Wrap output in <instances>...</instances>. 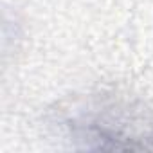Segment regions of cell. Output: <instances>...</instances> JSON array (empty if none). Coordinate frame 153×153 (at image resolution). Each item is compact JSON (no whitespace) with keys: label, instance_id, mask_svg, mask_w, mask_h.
<instances>
[{"label":"cell","instance_id":"obj_1","mask_svg":"<svg viewBox=\"0 0 153 153\" xmlns=\"http://www.w3.org/2000/svg\"><path fill=\"white\" fill-rule=\"evenodd\" d=\"M67 126L79 139L90 140H153V123L140 110L108 97L74 106Z\"/></svg>","mask_w":153,"mask_h":153}]
</instances>
